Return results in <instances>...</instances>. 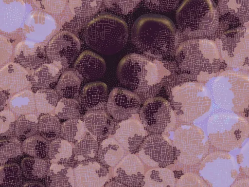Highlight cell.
Here are the masks:
<instances>
[{"mask_svg": "<svg viewBox=\"0 0 249 187\" xmlns=\"http://www.w3.org/2000/svg\"><path fill=\"white\" fill-rule=\"evenodd\" d=\"M177 74L175 62L153 60L137 54L124 57L117 70V78L123 87L148 99L156 97Z\"/></svg>", "mask_w": 249, "mask_h": 187, "instance_id": "1", "label": "cell"}, {"mask_svg": "<svg viewBox=\"0 0 249 187\" xmlns=\"http://www.w3.org/2000/svg\"><path fill=\"white\" fill-rule=\"evenodd\" d=\"M131 36L133 44L139 51L158 59L173 55L179 39L170 19L153 14L139 17L133 26Z\"/></svg>", "mask_w": 249, "mask_h": 187, "instance_id": "2", "label": "cell"}, {"mask_svg": "<svg viewBox=\"0 0 249 187\" xmlns=\"http://www.w3.org/2000/svg\"><path fill=\"white\" fill-rule=\"evenodd\" d=\"M175 56L178 74L200 82L217 75L221 67L214 41L207 38L184 41L176 50Z\"/></svg>", "mask_w": 249, "mask_h": 187, "instance_id": "3", "label": "cell"}, {"mask_svg": "<svg viewBox=\"0 0 249 187\" xmlns=\"http://www.w3.org/2000/svg\"><path fill=\"white\" fill-rule=\"evenodd\" d=\"M165 88L169 102L180 121H195L210 110V94L200 82L178 74L169 80Z\"/></svg>", "mask_w": 249, "mask_h": 187, "instance_id": "4", "label": "cell"}, {"mask_svg": "<svg viewBox=\"0 0 249 187\" xmlns=\"http://www.w3.org/2000/svg\"><path fill=\"white\" fill-rule=\"evenodd\" d=\"M87 45L106 56L115 55L126 45L129 29L125 22L111 14H101L88 24L84 34Z\"/></svg>", "mask_w": 249, "mask_h": 187, "instance_id": "5", "label": "cell"}, {"mask_svg": "<svg viewBox=\"0 0 249 187\" xmlns=\"http://www.w3.org/2000/svg\"><path fill=\"white\" fill-rule=\"evenodd\" d=\"M176 21L180 32L191 37L215 36L219 26L217 6L213 1H185L178 9Z\"/></svg>", "mask_w": 249, "mask_h": 187, "instance_id": "6", "label": "cell"}, {"mask_svg": "<svg viewBox=\"0 0 249 187\" xmlns=\"http://www.w3.org/2000/svg\"><path fill=\"white\" fill-rule=\"evenodd\" d=\"M212 90L217 105L222 109L242 112L249 108L248 74L232 70L219 73Z\"/></svg>", "mask_w": 249, "mask_h": 187, "instance_id": "7", "label": "cell"}, {"mask_svg": "<svg viewBox=\"0 0 249 187\" xmlns=\"http://www.w3.org/2000/svg\"><path fill=\"white\" fill-rule=\"evenodd\" d=\"M208 131L216 147L228 150L235 149L247 137L249 126L235 114L219 113L211 118Z\"/></svg>", "mask_w": 249, "mask_h": 187, "instance_id": "8", "label": "cell"}, {"mask_svg": "<svg viewBox=\"0 0 249 187\" xmlns=\"http://www.w3.org/2000/svg\"><path fill=\"white\" fill-rule=\"evenodd\" d=\"M216 35L218 37L214 42L220 56L221 64L232 69H248L249 25L224 32L217 31Z\"/></svg>", "mask_w": 249, "mask_h": 187, "instance_id": "9", "label": "cell"}, {"mask_svg": "<svg viewBox=\"0 0 249 187\" xmlns=\"http://www.w3.org/2000/svg\"><path fill=\"white\" fill-rule=\"evenodd\" d=\"M139 117L145 129L159 134L172 131L177 120L169 101L160 97L149 98L145 102L140 109Z\"/></svg>", "mask_w": 249, "mask_h": 187, "instance_id": "10", "label": "cell"}, {"mask_svg": "<svg viewBox=\"0 0 249 187\" xmlns=\"http://www.w3.org/2000/svg\"><path fill=\"white\" fill-rule=\"evenodd\" d=\"M81 49L79 39L70 32L62 31L56 34L49 41L46 50L48 59L64 71L75 59Z\"/></svg>", "mask_w": 249, "mask_h": 187, "instance_id": "11", "label": "cell"}, {"mask_svg": "<svg viewBox=\"0 0 249 187\" xmlns=\"http://www.w3.org/2000/svg\"><path fill=\"white\" fill-rule=\"evenodd\" d=\"M139 155L143 164L152 168H165L176 160L174 147L159 134L148 136L144 140Z\"/></svg>", "mask_w": 249, "mask_h": 187, "instance_id": "12", "label": "cell"}, {"mask_svg": "<svg viewBox=\"0 0 249 187\" xmlns=\"http://www.w3.org/2000/svg\"><path fill=\"white\" fill-rule=\"evenodd\" d=\"M201 130L193 127L178 129L175 133L174 148L176 160L186 164L199 161L205 151Z\"/></svg>", "mask_w": 249, "mask_h": 187, "instance_id": "13", "label": "cell"}, {"mask_svg": "<svg viewBox=\"0 0 249 187\" xmlns=\"http://www.w3.org/2000/svg\"><path fill=\"white\" fill-rule=\"evenodd\" d=\"M141 101L133 92L122 88H116L108 98V112L115 119H128L136 115L140 110Z\"/></svg>", "mask_w": 249, "mask_h": 187, "instance_id": "14", "label": "cell"}, {"mask_svg": "<svg viewBox=\"0 0 249 187\" xmlns=\"http://www.w3.org/2000/svg\"><path fill=\"white\" fill-rule=\"evenodd\" d=\"M230 163V160L222 154H212L202 163L201 174L213 187H228L235 177L233 166Z\"/></svg>", "mask_w": 249, "mask_h": 187, "instance_id": "15", "label": "cell"}, {"mask_svg": "<svg viewBox=\"0 0 249 187\" xmlns=\"http://www.w3.org/2000/svg\"><path fill=\"white\" fill-rule=\"evenodd\" d=\"M132 117L120 123L114 134L115 139L129 152L137 150L148 135L142 122Z\"/></svg>", "mask_w": 249, "mask_h": 187, "instance_id": "16", "label": "cell"}, {"mask_svg": "<svg viewBox=\"0 0 249 187\" xmlns=\"http://www.w3.org/2000/svg\"><path fill=\"white\" fill-rule=\"evenodd\" d=\"M30 76L22 66L10 62L0 71V87L12 96L26 90L32 85Z\"/></svg>", "mask_w": 249, "mask_h": 187, "instance_id": "17", "label": "cell"}, {"mask_svg": "<svg viewBox=\"0 0 249 187\" xmlns=\"http://www.w3.org/2000/svg\"><path fill=\"white\" fill-rule=\"evenodd\" d=\"M144 173L143 163L134 154L124 157L114 170L117 181L129 187L139 186L143 179Z\"/></svg>", "mask_w": 249, "mask_h": 187, "instance_id": "18", "label": "cell"}, {"mask_svg": "<svg viewBox=\"0 0 249 187\" xmlns=\"http://www.w3.org/2000/svg\"><path fill=\"white\" fill-rule=\"evenodd\" d=\"M73 173L78 187H102L109 178L108 171L97 162L80 164Z\"/></svg>", "mask_w": 249, "mask_h": 187, "instance_id": "19", "label": "cell"}, {"mask_svg": "<svg viewBox=\"0 0 249 187\" xmlns=\"http://www.w3.org/2000/svg\"><path fill=\"white\" fill-rule=\"evenodd\" d=\"M249 1H219L217 8L219 19L236 28L249 25Z\"/></svg>", "mask_w": 249, "mask_h": 187, "instance_id": "20", "label": "cell"}, {"mask_svg": "<svg viewBox=\"0 0 249 187\" xmlns=\"http://www.w3.org/2000/svg\"><path fill=\"white\" fill-rule=\"evenodd\" d=\"M74 69L82 79L95 80L105 75L107 65L105 60L100 56L93 52L86 51L76 60Z\"/></svg>", "mask_w": 249, "mask_h": 187, "instance_id": "21", "label": "cell"}, {"mask_svg": "<svg viewBox=\"0 0 249 187\" xmlns=\"http://www.w3.org/2000/svg\"><path fill=\"white\" fill-rule=\"evenodd\" d=\"M14 55L20 65L30 70H35L46 64L48 59L42 46L25 41L16 46Z\"/></svg>", "mask_w": 249, "mask_h": 187, "instance_id": "22", "label": "cell"}, {"mask_svg": "<svg viewBox=\"0 0 249 187\" xmlns=\"http://www.w3.org/2000/svg\"><path fill=\"white\" fill-rule=\"evenodd\" d=\"M108 93V87L105 83L100 81L90 82L81 91L79 101L87 110L96 111L105 106Z\"/></svg>", "mask_w": 249, "mask_h": 187, "instance_id": "23", "label": "cell"}, {"mask_svg": "<svg viewBox=\"0 0 249 187\" xmlns=\"http://www.w3.org/2000/svg\"><path fill=\"white\" fill-rule=\"evenodd\" d=\"M87 130L95 138H103L110 135L114 128L112 118L105 111L96 110L87 113L84 117Z\"/></svg>", "mask_w": 249, "mask_h": 187, "instance_id": "24", "label": "cell"}, {"mask_svg": "<svg viewBox=\"0 0 249 187\" xmlns=\"http://www.w3.org/2000/svg\"><path fill=\"white\" fill-rule=\"evenodd\" d=\"M60 75V71L53 64L46 63L35 70L30 75L31 84L38 90L50 89L56 82Z\"/></svg>", "mask_w": 249, "mask_h": 187, "instance_id": "25", "label": "cell"}, {"mask_svg": "<svg viewBox=\"0 0 249 187\" xmlns=\"http://www.w3.org/2000/svg\"><path fill=\"white\" fill-rule=\"evenodd\" d=\"M82 80V77L74 69L68 70L60 76L56 91L62 97L74 99L79 95Z\"/></svg>", "mask_w": 249, "mask_h": 187, "instance_id": "26", "label": "cell"}, {"mask_svg": "<svg viewBox=\"0 0 249 187\" xmlns=\"http://www.w3.org/2000/svg\"><path fill=\"white\" fill-rule=\"evenodd\" d=\"M46 183L48 187H74L73 171L70 168L53 164L48 170Z\"/></svg>", "mask_w": 249, "mask_h": 187, "instance_id": "27", "label": "cell"}, {"mask_svg": "<svg viewBox=\"0 0 249 187\" xmlns=\"http://www.w3.org/2000/svg\"><path fill=\"white\" fill-rule=\"evenodd\" d=\"M124 155L122 145L115 139L109 138L104 140L98 150V156L101 162L109 167L117 165Z\"/></svg>", "mask_w": 249, "mask_h": 187, "instance_id": "28", "label": "cell"}, {"mask_svg": "<svg viewBox=\"0 0 249 187\" xmlns=\"http://www.w3.org/2000/svg\"><path fill=\"white\" fill-rule=\"evenodd\" d=\"M176 184L175 176L172 170L158 168L149 171L137 187H175Z\"/></svg>", "mask_w": 249, "mask_h": 187, "instance_id": "29", "label": "cell"}, {"mask_svg": "<svg viewBox=\"0 0 249 187\" xmlns=\"http://www.w3.org/2000/svg\"><path fill=\"white\" fill-rule=\"evenodd\" d=\"M8 105L16 116L33 114L36 110L35 94L29 90L18 93L11 97Z\"/></svg>", "mask_w": 249, "mask_h": 187, "instance_id": "30", "label": "cell"}, {"mask_svg": "<svg viewBox=\"0 0 249 187\" xmlns=\"http://www.w3.org/2000/svg\"><path fill=\"white\" fill-rule=\"evenodd\" d=\"M59 94L56 90L41 89L35 94L36 107L39 113L51 114L54 111L59 101Z\"/></svg>", "mask_w": 249, "mask_h": 187, "instance_id": "31", "label": "cell"}, {"mask_svg": "<svg viewBox=\"0 0 249 187\" xmlns=\"http://www.w3.org/2000/svg\"><path fill=\"white\" fill-rule=\"evenodd\" d=\"M98 151L96 138L91 134H86L75 144L73 149L74 159L78 161L94 158Z\"/></svg>", "mask_w": 249, "mask_h": 187, "instance_id": "32", "label": "cell"}, {"mask_svg": "<svg viewBox=\"0 0 249 187\" xmlns=\"http://www.w3.org/2000/svg\"><path fill=\"white\" fill-rule=\"evenodd\" d=\"M86 131L84 121L78 118L71 119L62 124L60 134L68 141L76 144L86 135Z\"/></svg>", "mask_w": 249, "mask_h": 187, "instance_id": "33", "label": "cell"}, {"mask_svg": "<svg viewBox=\"0 0 249 187\" xmlns=\"http://www.w3.org/2000/svg\"><path fill=\"white\" fill-rule=\"evenodd\" d=\"M22 168L25 177L36 180L45 177L48 172V166L43 159L26 158L22 162Z\"/></svg>", "mask_w": 249, "mask_h": 187, "instance_id": "34", "label": "cell"}, {"mask_svg": "<svg viewBox=\"0 0 249 187\" xmlns=\"http://www.w3.org/2000/svg\"><path fill=\"white\" fill-rule=\"evenodd\" d=\"M23 152L29 155L43 159L49 152V146L44 138L39 135H34L27 138L23 143Z\"/></svg>", "mask_w": 249, "mask_h": 187, "instance_id": "35", "label": "cell"}, {"mask_svg": "<svg viewBox=\"0 0 249 187\" xmlns=\"http://www.w3.org/2000/svg\"><path fill=\"white\" fill-rule=\"evenodd\" d=\"M71 9L75 17L89 20L100 10L102 1H69Z\"/></svg>", "mask_w": 249, "mask_h": 187, "instance_id": "36", "label": "cell"}, {"mask_svg": "<svg viewBox=\"0 0 249 187\" xmlns=\"http://www.w3.org/2000/svg\"><path fill=\"white\" fill-rule=\"evenodd\" d=\"M59 119L52 114H45L38 119V131L48 140L55 139L61 132Z\"/></svg>", "mask_w": 249, "mask_h": 187, "instance_id": "37", "label": "cell"}, {"mask_svg": "<svg viewBox=\"0 0 249 187\" xmlns=\"http://www.w3.org/2000/svg\"><path fill=\"white\" fill-rule=\"evenodd\" d=\"M73 153V149L71 143L60 138L54 139L49 149V155L53 162L68 160L71 157Z\"/></svg>", "mask_w": 249, "mask_h": 187, "instance_id": "38", "label": "cell"}, {"mask_svg": "<svg viewBox=\"0 0 249 187\" xmlns=\"http://www.w3.org/2000/svg\"><path fill=\"white\" fill-rule=\"evenodd\" d=\"M38 130V119L36 115L29 114L20 116L16 121L15 133L20 138L35 135Z\"/></svg>", "mask_w": 249, "mask_h": 187, "instance_id": "39", "label": "cell"}, {"mask_svg": "<svg viewBox=\"0 0 249 187\" xmlns=\"http://www.w3.org/2000/svg\"><path fill=\"white\" fill-rule=\"evenodd\" d=\"M54 112L60 119H75L80 116V107L75 99L62 97L58 102Z\"/></svg>", "mask_w": 249, "mask_h": 187, "instance_id": "40", "label": "cell"}, {"mask_svg": "<svg viewBox=\"0 0 249 187\" xmlns=\"http://www.w3.org/2000/svg\"><path fill=\"white\" fill-rule=\"evenodd\" d=\"M0 184L4 187H19L23 182L21 170L16 164L1 166Z\"/></svg>", "mask_w": 249, "mask_h": 187, "instance_id": "41", "label": "cell"}, {"mask_svg": "<svg viewBox=\"0 0 249 187\" xmlns=\"http://www.w3.org/2000/svg\"><path fill=\"white\" fill-rule=\"evenodd\" d=\"M23 148L21 143L16 138L13 137L1 141V153L0 163L4 164L9 160L22 156Z\"/></svg>", "mask_w": 249, "mask_h": 187, "instance_id": "42", "label": "cell"}, {"mask_svg": "<svg viewBox=\"0 0 249 187\" xmlns=\"http://www.w3.org/2000/svg\"><path fill=\"white\" fill-rule=\"evenodd\" d=\"M107 8L114 13L122 15H127L137 7L141 1H106Z\"/></svg>", "mask_w": 249, "mask_h": 187, "instance_id": "43", "label": "cell"}, {"mask_svg": "<svg viewBox=\"0 0 249 187\" xmlns=\"http://www.w3.org/2000/svg\"><path fill=\"white\" fill-rule=\"evenodd\" d=\"M0 120H1V128L0 132L1 136H10L15 132L16 129V115L11 111L4 110L0 113Z\"/></svg>", "mask_w": 249, "mask_h": 187, "instance_id": "44", "label": "cell"}, {"mask_svg": "<svg viewBox=\"0 0 249 187\" xmlns=\"http://www.w3.org/2000/svg\"><path fill=\"white\" fill-rule=\"evenodd\" d=\"M179 1H143L144 6L158 12L171 11L178 6Z\"/></svg>", "mask_w": 249, "mask_h": 187, "instance_id": "45", "label": "cell"}, {"mask_svg": "<svg viewBox=\"0 0 249 187\" xmlns=\"http://www.w3.org/2000/svg\"><path fill=\"white\" fill-rule=\"evenodd\" d=\"M175 187H209L198 176L188 173L183 175L178 180Z\"/></svg>", "mask_w": 249, "mask_h": 187, "instance_id": "46", "label": "cell"}, {"mask_svg": "<svg viewBox=\"0 0 249 187\" xmlns=\"http://www.w3.org/2000/svg\"><path fill=\"white\" fill-rule=\"evenodd\" d=\"M13 96L1 90V112L4 110L7 105H9V102Z\"/></svg>", "mask_w": 249, "mask_h": 187, "instance_id": "47", "label": "cell"}, {"mask_svg": "<svg viewBox=\"0 0 249 187\" xmlns=\"http://www.w3.org/2000/svg\"><path fill=\"white\" fill-rule=\"evenodd\" d=\"M22 187H45L40 183L36 181L28 182L24 184Z\"/></svg>", "mask_w": 249, "mask_h": 187, "instance_id": "48", "label": "cell"}, {"mask_svg": "<svg viewBox=\"0 0 249 187\" xmlns=\"http://www.w3.org/2000/svg\"><path fill=\"white\" fill-rule=\"evenodd\" d=\"M105 187H129L118 181L110 182Z\"/></svg>", "mask_w": 249, "mask_h": 187, "instance_id": "49", "label": "cell"}, {"mask_svg": "<svg viewBox=\"0 0 249 187\" xmlns=\"http://www.w3.org/2000/svg\"><path fill=\"white\" fill-rule=\"evenodd\" d=\"M232 187H249V180H241L234 184Z\"/></svg>", "mask_w": 249, "mask_h": 187, "instance_id": "50", "label": "cell"}]
</instances>
